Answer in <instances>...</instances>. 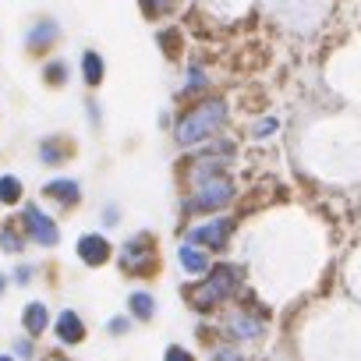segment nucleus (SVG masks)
Wrapping results in <instances>:
<instances>
[{
	"instance_id": "nucleus-26",
	"label": "nucleus",
	"mask_w": 361,
	"mask_h": 361,
	"mask_svg": "<svg viewBox=\"0 0 361 361\" xmlns=\"http://www.w3.org/2000/svg\"><path fill=\"white\" fill-rule=\"evenodd\" d=\"M131 322H135L131 315H114V319L106 322V333H110V336H124V333H131Z\"/></svg>"
},
{
	"instance_id": "nucleus-13",
	"label": "nucleus",
	"mask_w": 361,
	"mask_h": 361,
	"mask_svg": "<svg viewBox=\"0 0 361 361\" xmlns=\"http://www.w3.org/2000/svg\"><path fill=\"white\" fill-rule=\"evenodd\" d=\"M177 262H180V273H188V276L195 280V276L209 273V266H213V255H209L206 248L192 245V241H180V245H177Z\"/></svg>"
},
{
	"instance_id": "nucleus-7",
	"label": "nucleus",
	"mask_w": 361,
	"mask_h": 361,
	"mask_svg": "<svg viewBox=\"0 0 361 361\" xmlns=\"http://www.w3.org/2000/svg\"><path fill=\"white\" fill-rule=\"evenodd\" d=\"M224 333L231 343H255L266 333V312L259 305H238L224 319Z\"/></svg>"
},
{
	"instance_id": "nucleus-19",
	"label": "nucleus",
	"mask_w": 361,
	"mask_h": 361,
	"mask_svg": "<svg viewBox=\"0 0 361 361\" xmlns=\"http://www.w3.org/2000/svg\"><path fill=\"white\" fill-rule=\"evenodd\" d=\"M128 315L135 322H152L156 319V298L149 290H131L128 294Z\"/></svg>"
},
{
	"instance_id": "nucleus-24",
	"label": "nucleus",
	"mask_w": 361,
	"mask_h": 361,
	"mask_svg": "<svg viewBox=\"0 0 361 361\" xmlns=\"http://www.w3.org/2000/svg\"><path fill=\"white\" fill-rule=\"evenodd\" d=\"M276 128H280V121H276V117H262V121L252 128V138H259V142H262V138H273V135H276Z\"/></svg>"
},
{
	"instance_id": "nucleus-28",
	"label": "nucleus",
	"mask_w": 361,
	"mask_h": 361,
	"mask_svg": "<svg viewBox=\"0 0 361 361\" xmlns=\"http://www.w3.org/2000/svg\"><path fill=\"white\" fill-rule=\"evenodd\" d=\"M163 361H195V357H192V350H188V347L170 343V347H166V354H163Z\"/></svg>"
},
{
	"instance_id": "nucleus-21",
	"label": "nucleus",
	"mask_w": 361,
	"mask_h": 361,
	"mask_svg": "<svg viewBox=\"0 0 361 361\" xmlns=\"http://www.w3.org/2000/svg\"><path fill=\"white\" fill-rule=\"evenodd\" d=\"M138 8H142V15L152 22V18H166V15H173L177 0H138Z\"/></svg>"
},
{
	"instance_id": "nucleus-3",
	"label": "nucleus",
	"mask_w": 361,
	"mask_h": 361,
	"mask_svg": "<svg viewBox=\"0 0 361 361\" xmlns=\"http://www.w3.org/2000/svg\"><path fill=\"white\" fill-rule=\"evenodd\" d=\"M238 199V180L231 173H216L202 185L188 188L180 199V213L185 216H216L224 209H231V202Z\"/></svg>"
},
{
	"instance_id": "nucleus-14",
	"label": "nucleus",
	"mask_w": 361,
	"mask_h": 361,
	"mask_svg": "<svg viewBox=\"0 0 361 361\" xmlns=\"http://www.w3.org/2000/svg\"><path fill=\"white\" fill-rule=\"evenodd\" d=\"M29 248H32V245H29V238H25V231H22L18 216H4V220H0V252L22 259Z\"/></svg>"
},
{
	"instance_id": "nucleus-30",
	"label": "nucleus",
	"mask_w": 361,
	"mask_h": 361,
	"mask_svg": "<svg viewBox=\"0 0 361 361\" xmlns=\"http://www.w3.org/2000/svg\"><path fill=\"white\" fill-rule=\"evenodd\" d=\"M8 287H11V276H8V273H0V298L8 294Z\"/></svg>"
},
{
	"instance_id": "nucleus-29",
	"label": "nucleus",
	"mask_w": 361,
	"mask_h": 361,
	"mask_svg": "<svg viewBox=\"0 0 361 361\" xmlns=\"http://www.w3.org/2000/svg\"><path fill=\"white\" fill-rule=\"evenodd\" d=\"M85 117H89V124H92V128H103V110H99V103H96V99H85Z\"/></svg>"
},
{
	"instance_id": "nucleus-15",
	"label": "nucleus",
	"mask_w": 361,
	"mask_h": 361,
	"mask_svg": "<svg viewBox=\"0 0 361 361\" xmlns=\"http://www.w3.org/2000/svg\"><path fill=\"white\" fill-rule=\"evenodd\" d=\"M50 326H54V312H50V305H47L43 298H36V301H29V305L22 308V329H25L29 336L39 340Z\"/></svg>"
},
{
	"instance_id": "nucleus-12",
	"label": "nucleus",
	"mask_w": 361,
	"mask_h": 361,
	"mask_svg": "<svg viewBox=\"0 0 361 361\" xmlns=\"http://www.w3.org/2000/svg\"><path fill=\"white\" fill-rule=\"evenodd\" d=\"M50 329H54V336H57L61 347H78V343L85 340V333H89V329H85V319H82L75 308H61V312L54 315V326H50Z\"/></svg>"
},
{
	"instance_id": "nucleus-10",
	"label": "nucleus",
	"mask_w": 361,
	"mask_h": 361,
	"mask_svg": "<svg viewBox=\"0 0 361 361\" xmlns=\"http://www.w3.org/2000/svg\"><path fill=\"white\" fill-rule=\"evenodd\" d=\"M75 255H78V262L82 266H89V269H99V266H106L110 259H114V245H110V238L99 231H89V234H82L78 241H75Z\"/></svg>"
},
{
	"instance_id": "nucleus-20",
	"label": "nucleus",
	"mask_w": 361,
	"mask_h": 361,
	"mask_svg": "<svg viewBox=\"0 0 361 361\" xmlns=\"http://www.w3.org/2000/svg\"><path fill=\"white\" fill-rule=\"evenodd\" d=\"M209 92V75H206V68H188V78H185V85H180V92H177V99H199V96H206Z\"/></svg>"
},
{
	"instance_id": "nucleus-11",
	"label": "nucleus",
	"mask_w": 361,
	"mask_h": 361,
	"mask_svg": "<svg viewBox=\"0 0 361 361\" xmlns=\"http://www.w3.org/2000/svg\"><path fill=\"white\" fill-rule=\"evenodd\" d=\"M71 156H75V142H71L68 135H61V131L43 135V138L36 142V159H39L43 166H50V170L64 166Z\"/></svg>"
},
{
	"instance_id": "nucleus-18",
	"label": "nucleus",
	"mask_w": 361,
	"mask_h": 361,
	"mask_svg": "<svg viewBox=\"0 0 361 361\" xmlns=\"http://www.w3.org/2000/svg\"><path fill=\"white\" fill-rule=\"evenodd\" d=\"M25 202V180L18 173H0V206L18 209Z\"/></svg>"
},
{
	"instance_id": "nucleus-25",
	"label": "nucleus",
	"mask_w": 361,
	"mask_h": 361,
	"mask_svg": "<svg viewBox=\"0 0 361 361\" xmlns=\"http://www.w3.org/2000/svg\"><path fill=\"white\" fill-rule=\"evenodd\" d=\"M99 224H103L106 231L117 227V224H121V206H117V202H106V206L99 209Z\"/></svg>"
},
{
	"instance_id": "nucleus-17",
	"label": "nucleus",
	"mask_w": 361,
	"mask_h": 361,
	"mask_svg": "<svg viewBox=\"0 0 361 361\" xmlns=\"http://www.w3.org/2000/svg\"><path fill=\"white\" fill-rule=\"evenodd\" d=\"M78 75H82V82H85L89 89H99L103 78H106V61H103V54L85 50L82 61H78Z\"/></svg>"
},
{
	"instance_id": "nucleus-9",
	"label": "nucleus",
	"mask_w": 361,
	"mask_h": 361,
	"mask_svg": "<svg viewBox=\"0 0 361 361\" xmlns=\"http://www.w3.org/2000/svg\"><path fill=\"white\" fill-rule=\"evenodd\" d=\"M43 202L54 206V213H75L82 206V180L78 177H50L39 188Z\"/></svg>"
},
{
	"instance_id": "nucleus-2",
	"label": "nucleus",
	"mask_w": 361,
	"mask_h": 361,
	"mask_svg": "<svg viewBox=\"0 0 361 361\" xmlns=\"http://www.w3.org/2000/svg\"><path fill=\"white\" fill-rule=\"evenodd\" d=\"M241 283H245V269L238 262H216V266H209V273L195 276L185 287V298L195 312H216L238 298Z\"/></svg>"
},
{
	"instance_id": "nucleus-31",
	"label": "nucleus",
	"mask_w": 361,
	"mask_h": 361,
	"mask_svg": "<svg viewBox=\"0 0 361 361\" xmlns=\"http://www.w3.org/2000/svg\"><path fill=\"white\" fill-rule=\"evenodd\" d=\"M43 361H71V357H64V354H47Z\"/></svg>"
},
{
	"instance_id": "nucleus-4",
	"label": "nucleus",
	"mask_w": 361,
	"mask_h": 361,
	"mask_svg": "<svg viewBox=\"0 0 361 361\" xmlns=\"http://www.w3.org/2000/svg\"><path fill=\"white\" fill-rule=\"evenodd\" d=\"M117 266H121L124 276H135V280L156 276V269H159V248H156V238H152L149 231L131 234V238L117 248Z\"/></svg>"
},
{
	"instance_id": "nucleus-16",
	"label": "nucleus",
	"mask_w": 361,
	"mask_h": 361,
	"mask_svg": "<svg viewBox=\"0 0 361 361\" xmlns=\"http://www.w3.org/2000/svg\"><path fill=\"white\" fill-rule=\"evenodd\" d=\"M71 64L64 61V57H43V64H39V82L47 85V89H68L71 85Z\"/></svg>"
},
{
	"instance_id": "nucleus-6",
	"label": "nucleus",
	"mask_w": 361,
	"mask_h": 361,
	"mask_svg": "<svg viewBox=\"0 0 361 361\" xmlns=\"http://www.w3.org/2000/svg\"><path fill=\"white\" fill-rule=\"evenodd\" d=\"M234 234H238V216H220L216 213V216H202V224H192L185 231V241L206 248L209 255H224L231 248Z\"/></svg>"
},
{
	"instance_id": "nucleus-23",
	"label": "nucleus",
	"mask_w": 361,
	"mask_h": 361,
	"mask_svg": "<svg viewBox=\"0 0 361 361\" xmlns=\"http://www.w3.org/2000/svg\"><path fill=\"white\" fill-rule=\"evenodd\" d=\"M36 273H39V269H36L32 262H18V266L11 269V287H29V283L36 280Z\"/></svg>"
},
{
	"instance_id": "nucleus-33",
	"label": "nucleus",
	"mask_w": 361,
	"mask_h": 361,
	"mask_svg": "<svg viewBox=\"0 0 361 361\" xmlns=\"http://www.w3.org/2000/svg\"><path fill=\"white\" fill-rule=\"evenodd\" d=\"M262 361H266V357H262Z\"/></svg>"
},
{
	"instance_id": "nucleus-27",
	"label": "nucleus",
	"mask_w": 361,
	"mask_h": 361,
	"mask_svg": "<svg viewBox=\"0 0 361 361\" xmlns=\"http://www.w3.org/2000/svg\"><path fill=\"white\" fill-rule=\"evenodd\" d=\"M213 361H245V354L238 350V343H231V347H220V350H213Z\"/></svg>"
},
{
	"instance_id": "nucleus-8",
	"label": "nucleus",
	"mask_w": 361,
	"mask_h": 361,
	"mask_svg": "<svg viewBox=\"0 0 361 361\" xmlns=\"http://www.w3.org/2000/svg\"><path fill=\"white\" fill-rule=\"evenodd\" d=\"M61 36H64V29L54 15H36L29 22L25 36H22V47H25L29 57H50L61 47Z\"/></svg>"
},
{
	"instance_id": "nucleus-1",
	"label": "nucleus",
	"mask_w": 361,
	"mask_h": 361,
	"mask_svg": "<svg viewBox=\"0 0 361 361\" xmlns=\"http://www.w3.org/2000/svg\"><path fill=\"white\" fill-rule=\"evenodd\" d=\"M231 121V103L224 96H199V99H188L185 106L177 110L173 117V142L180 149H199L206 145L209 138H216Z\"/></svg>"
},
{
	"instance_id": "nucleus-22",
	"label": "nucleus",
	"mask_w": 361,
	"mask_h": 361,
	"mask_svg": "<svg viewBox=\"0 0 361 361\" xmlns=\"http://www.w3.org/2000/svg\"><path fill=\"white\" fill-rule=\"evenodd\" d=\"M11 354H15L18 361H36V357H39V350H36V336H29V333L15 336V340H11Z\"/></svg>"
},
{
	"instance_id": "nucleus-5",
	"label": "nucleus",
	"mask_w": 361,
	"mask_h": 361,
	"mask_svg": "<svg viewBox=\"0 0 361 361\" xmlns=\"http://www.w3.org/2000/svg\"><path fill=\"white\" fill-rule=\"evenodd\" d=\"M15 216H18V224H22V231H25V238H29L32 248L54 252V248L61 245V224H57V213H54V209H47V206L25 199Z\"/></svg>"
},
{
	"instance_id": "nucleus-32",
	"label": "nucleus",
	"mask_w": 361,
	"mask_h": 361,
	"mask_svg": "<svg viewBox=\"0 0 361 361\" xmlns=\"http://www.w3.org/2000/svg\"><path fill=\"white\" fill-rule=\"evenodd\" d=\"M0 361H18L15 354H0Z\"/></svg>"
}]
</instances>
